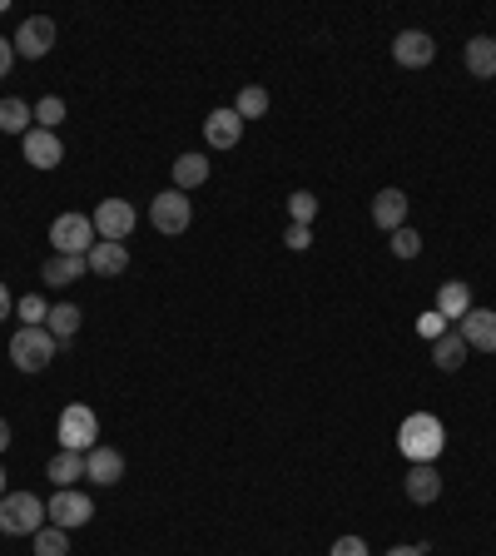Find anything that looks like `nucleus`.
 Here are the masks:
<instances>
[{"label": "nucleus", "instance_id": "obj_1", "mask_svg": "<svg viewBox=\"0 0 496 556\" xmlns=\"http://www.w3.org/2000/svg\"><path fill=\"white\" fill-rule=\"evenodd\" d=\"M397 447H402L407 462H437L442 447H447V427L432 413H412L397 427Z\"/></svg>", "mask_w": 496, "mask_h": 556}, {"label": "nucleus", "instance_id": "obj_2", "mask_svg": "<svg viewBox=\"0 0 496 556\" xmlns=\"http://www.w3.org/2000/svg\"><path fill=\"white\" fill-rule=\"evenodd\" d=\"M55 353H60V338H55L50 328H15V338H10V363H15L20 373L50 368Z\"/></svg>", "mask_w": 496, "mask_h": 556}, {"label": "nucleus", "instance_id": "obj_3", "mask_svg": "<svg viewBox=\"0 0 496 556\" xmlns=\"http://www.w3.org/2000/svg\"><path fill=\"white\" fill-rule=\"evenodd\" d=\"M45 527V502L35 492H5L0 497V532L5 537H35Z\"/></svg>", "mask_w": 496, "mask_h": 556}, {"label": "nucleus", "instance_id": "obj_4", "mask_svg": "<svg viewBox=\"0 0 496 556\" xmlns=\"http://www.w3.org/2000/svg\"><path fill=\"white\" fill-rule=\"evenodd\" d=\"M50 244H55V254H90L95 244H100V234H95V219L90 214H60L55 224H50Z\"/></svg>", "mask_w": 496, "mask_h": 556}, {"label": "nucleus", "instance_id": "obj_5", "mask_svg": "<svg viewBox=\"0 0 496 556\" xmlns=\"http://www.w3.org/2000/svg\"><path fill=\"white\" fill-rule=\"evenodd\" d=\"M149 224L159 229V234H184L189 224H194V209H189V194H179V189H164V194H154L149 199Z\"/></svg>", "mask_w": 496, "mask_h": 556}, {"label": "nucleus", "instance_id": "obj_6", "mask_svg": "<svg viewBox=\"0 0 496 556\" xmlns=\"http://www.w3.org/2000/svg\"><path fill=\"white\" fill-rule=\"evenodd\" d=\"M95 437H100V417L90 413L85 403H70V408L60 413V447H65V452H90Z\"/></svg>", "mask_w": 496, "mask_h": 556}, {"label": "nucleus", "instance_id": "obj_7", "mask_svg": "<svg viewBox=\"0 0 496 556\" xmlns=\"http://www.w3.org/2000/svg\"><path fill=\"white\" fill-rule=\"evenodd\" d=\"M45 517H50V527H60V532H75V527H85V522L95 517V502H90L85 492H75V487H60V492L50 497Z\"/></svg>", "mask_w": 496, "mask_h": 556}, {"label": "nucleus", "instance_id": "obj_8", "mask_svg": "<svg viewBox=\"0 0 496 556\" xmlns=\"http://www.w3.org/2000/svg\"><path fill=\"white\" fill-rule=\"evenodd\" d=\"M90 219H95V234H100V239H110V244H124V239L134 234V224H139V214H134V204H129V199H105Z\"/></svg>", "mask_w": 496, "mask_h": 556}, {"label": "nucleus", "instance_id": "obj_9", "mask_svg": "<svg viewBox=\"0 0 496 556\" xmlns=\"http://www.w3.org/2000/svg\"><path fill=\"white\" fill-rule=\"evenodd\" d=\"M50 45H55V20L50 15L20 20V30H15V60H40V55H50Z\"/></svg>", "mask_w": 496, "mask_h": 556}, {"label": "nucleus", "instance_id": "obj_10", "mask_svg": "<svg viewBox=\"0 0 496 556\" xmlns=\"http://www.w3.org/2000/svg\"><path fill=\"white\" fill-rule=\"evenodd\" d=\"M392 60L407 65V70H422V65L437 60V40H432L427 30H402V35L392 40Z\"/></svg>", "mask_w": 496, "mask_h": 556}, {"label": "nucleus", "instance_id": "obj_11", "mask_svg": "<svg viewBox=\"0 0 496 556\" xmlns=\"http://www.w3.org/2000/svg\"><path fill=\"white\" fill-rule=\"evenodd\" d=\"M402 487H407V502L432 507V502L442 497V472H437L432 462H412V467H407V477H402Z\"/></svg>", "mask_w": 496, "mask_h": 556}, {"label": "nucleus", "instance_id": "obj_12", "mask_svg": "<svg viewBox=\"0 0 496 556\" xmlns=\"http://www.w3.org/2000/svg\"><path fill=\"white\" fill-rule=\"evenodd\" d=\"M85 477H90L95 487H115L124 477V452L120 447H90V452H85Z\"/></svg>", "mask_w": 496, "mask_h": 556}, {"label": "nucleus", "instance_id": "obj_13", "mask_svg": "<svg viewBox=\"0 0 496 556\" xmlns=\"http://www.w3.org/2000/svg\"><path fill=\"white\" fill-rule=\"evenodd\" d=\"M20 149H25V159H30L35 169H55V164L65 159V144H60V135H55V130H40V125L20 139Z\"/></svg>", "mask_w": 496, "mask_h": 556}, {"label": "nucleus", "instance_id": "obj_14", "mask_svg": "<svg viewBox=\"0 0 496 556\" xmlns=\"http://www.w3.org/2000/svg\"><path fill=\"white\" fill-rule=\"evenodd\" d=\"M457 323H462L457 333H462V343H467V348L496 353V313H492V308H472V313H467V318H457Z\"/></svg>", "mask_w": 496, "mask_h": 556}, {"label": "nucleus", "instance_id": "obj_15", "mask_svg": "<svg viewBox=\"0 0 496 556\" xmlns=\"http://www.w3.org/2000/svg\"><path fill=\"white\" fill-rule=\"evenodd\" d=\"M407 204H412V199H407L402 189H377V199H372V224L387 229V234L402 229V224H407Z\"/></svg>", "mask_w": 496, "mask_h": 556}, {"label": "nucleus", "instance_id": "obj_16", "mask_svg": "<svg viewBox=\"0 0 496 556\" xmlns=\"http://www.w3.org/2000/svg\"><path fill=\"white\" fill-rule=\"evenodd\" d=\"M204 139H209V149H234V144L244 139V120L234 115V105H229V110H214V115L204 120Z\"/></svg>", "mask_w": 496, "mask_h": 556}, {"label": "nucleus", "instance_id": "obj_17", "mask_svg": "<svg viewBox=\"0 0 496 556\" xmlns=\"http://www.w3.org/2000/svg\"><path fill=\"white\" fill-rule=\"evenodd\" d=\"M90 274V259L85 254H50L45 259V269H40V278L50 283V288H65V283H75V278Z\"/></svg>", "mask_w": 496, "mask_h": 556}, {"label": "nucleus", "instance_id": "obj_18", "mask_svg": "<svg viewBox=\"0 0 496 556\" xmlns=\"http://www.w3.org/2000/svg\"><path fill=\"white\" fill-rule=\"evenodd\" d=\"M85 259H90V274H100V278H115L129 269V249H124V244H110V239H100Z\"/></svg>", "mask_w": 496, "mask_h": 556}, {"label": "nucleus", "instance_id": "obj_19", "mask_svg": "<svg viewBox=\"0 0 496 556\" xmlns=\"http://www.w3.org/2000/svg\"><path fill=\"white\" fill-rule=\"evenodd\" d=\"M437 313H442V318H467V313H472V288H467L462 278H447V283L437 288Z\"/></svg>", "mask_w": 496, "mask_h": 556}, {"label": "nucleus", "instance_id": "obj_20", "mask_svg": "<svg viewBox=\"0 0 496 556\" xmlns=\"http://www.w3.org/2000/svg\"><path fill=\"white\" fill-rule=\"evenodd\" d=\"M467 70L477 80H496V40L492 35H472L467 40Z\"/></svg>", "mask_w": 496, "mask_h": 556}, {"label": "nucleus", "instance_id": "obj_21", "mask_svg": "<svg viewBox=\"0 0 496 556\" xmlns=\"http://www.w3.org/2000/svg\"><path fill=\"white\" fill-rule=\"evenodd\" d=\"M204 179H209V154H179V159H174V189H179V194L199 189Z\"/></svg>", "mask_w": 496, "mask_h": 556}, {"label": "nucleus", "instance_id": "obj_22", "mask_svg": "<svg viewBox=\"0 0 496 556\" xmlns=\"http://www.w3.org/2000/svg\"><path fill=\"white\" fill-rule=\"evenodd\" d=\"M432 363H437L442 373H457V368L467 363V343H462V333H442V338H432Z\"/></svg>", "mask_w": 496, "mask_h": 556}, {"label": "nucleus", "instance_id": "obj_23", "mask_svg": "<svg viewBox=\"0 0 496 556\" xmlns=\"http://www.w3.org/2000/svg\"><path fill=\"white\" fill-rule=\"evenodd\" d=\"M80 477H85V452H65V447H60V452L50 457V482H55V487H75Z\"/></svg>", "mask_w": 496, "mask_h": 556}, {"label": "nucleus", "instance_id": "obj_24", "mask_svg": "<svg viewBox=\"0 0 496 556\" xmlns=\"http://www.w3.org/2000/svg\"><path fill=\"white\" fill-rule=\"evenodd\" d=\"M30 120H35V110H30V105H25V100H15V95H10V100H0V130H5V135H30Z\"/></svg>", "mask_w": 496, "mask_h": 556}, {"label": "nucleus", "instance_id": "obj_25", "mask_svg": "<svg viewBox=\"0 0 496 556\" xmlns=\"http://www.w3.org/2000/svg\"><path fill=\"white\" fill-rule=\"evenodd\" d=\"M45 328H50V333L60 338V348H65V343L80 333V308H75V303H55L50 318H45Z\"/></svg>", "mask_w": 496, "mask_h": 556}, {"label": "nucleus", "instance_id": "obj_26", "mask_svg": "<svg viewBox=\"0 0 496 556\" xmlns=\"http://www.w3.org/2000/svg\"><path fill=\"white\" fill-rule=\"evenodd\" d=\"M234 115H239V120H263V115H268V90H263V85H244V90H239V100H234Z\"/></svg>", "mask_w": 496, "mask_h": 556}, {"label": "nucleus", "instance_id": "obj_27", "mask_svg": "<svg viewBox=\"0 0 496 556\" xmlns=\"http://www.w3.org/2000/svg\"><path fill=\"white\" fill-rule=\"evenodd\" d=\"M15 313H20V328H45V318H50V303H45L40 293H25V298L15 303Z\"/></svg>", "mask_w": 496, "mask_h": 556}, {"label": "nucleus", "instance_id": "obj_28", "mask_svg": "<svg viewBox=\"0 0 496 556\" xmlns=\"http://www.w3.org/2000/svg\"><path fill=\"white\" fill-rule=\"evenodd\" d=\"M35 556H70V532L40 527V532H35Z\"/></svg>", "mask_w": 496, "mask_h": 556}, {"label": "nucleus", "instance_id": "obj_29", "mask_svg": "<svg viewBox=\"0 0 496 556\" xmlns=\"http://www.w3.org/2000/svg\"><path fill=\"white\" fill-rule=\"evenodd\" d=\"M313 219H318V194L298 189V194L288 199V224H313Z\"/></svg>", "mask_w": 496, "mask_h": 556}, {"label": "nucleus", "instance_id": "obj_30", "mask_svg": "<svg viewBox=\"0 0 496 556\" xmlns=\"http://www.w3.org/2000/svg\"><path fill=\"white\" fill-rule=\"evenodd\" d=\"M387 244H392V254H397V259H417V254H422V234H417V229H407V224H402V229H392V239H387Z\"/></svg>", "mask_w": 496, "mask_h": 556}, {"label": "nucleus", "instance_id": "obj_31", "mask_svg": "<svg viewBox=\"0 0 496 556\" xmlns=\"http://www.w3.org/2000/svg\"><path fill=\"white\" fill-rule=\"evenodd\" d=\"M35 120H40V130H55V125L65 120V100H60V95H45V100L35 105Z\"/></svg>", "mask_w": 496, "mask_h": 556}, {"label": "nucleus", "instance_id": "obj_32", "mask_svg": "<svg viewBox=\"0 0 496 556\" xmlns=\"http://www.w3.org/2000/svg\"><path fill=\"white\" fill-rule=\"evenodd\" d=\"M328 556H372V552H368L363 537H338V542L328 547Z\"/></svg>", "mask_w": 496, "mask_h": 556}, {"label": "nucleus", "instance_id": "obj_33", "mask_svg": "<svg viewBox=\"0 0 496 556\" xmlns=\"http://www.w3.org/2000/svg\"><path fill=\"white\" fill-rule=\"evenodd\" d=\"M283 239H288V249H293V254H303V249L313 244V229H308V224H288V234H283Z\"/></svg>", "mask_w": 496, "mask_h": 556}, {"label": "nucleus", "instance_id": "obj_34", "mask_svg": "<svg viewBox=\"0 0 496 556\" xmlns=\"http://www.w3.org/2000/svg\"><path fill=\"white\" fill-rule=\"evenodd\" d=\"M10 65H15V40H5V35H0V80L10 75Z\"/></svg>", "mask_w": 496, "mask_h": 556}, {"label": "nucleus", "instance_id": "obj_35", "mask_svg": "<svg viewBox=\"0 0 496 556\" xmlns=\"http://www.w3.org/2000/svg\"><path fill=\"white\" fill-rule=\"evenodd\" d=\"M422 333H427V338H442V313H437V308L422 313Z\"/></svg>", "mask_w": 496, "mask_h": 556}, {"label": "nucleus", "instance_id": "obj_36", "mask_svg": "<svg viewBox=\"0 0 496 556\" xmlns=\"http://www.w3.org/2000/svg\"><path fill=\"white\" fill-rule=\"evenodd\" d=\"M5 318H10V288L0 283V323H5Z\"/></svg>", "mask_w": 496, "mask_h": 556}, {"label": "nucleus", "instance_id": "obj_37", "mask_svg": "<svg viewBox=\"0 0 496 556\" xmlns=\"http://www.w3.org/2000/svg\"><path fill=\"white\" fill-rule=\"evenodd\" d=\"M387 556H427V552H422V547H392Z\"/></svg>", "mask_w": 496, "mask_h": 556}, {"label": "nucleus", "instance_id": "obj_38", "mask_svg": "<svg viewBox=\"0 0 496 556\" xmlns=\"http://www.w3.org/2000/svg\"><path fill=\"white\" fill-rule=\"evenodd\" d=\"M5 447H10V422L0 417V452H5Z\"/></svg>", "mask_w": 496, "mask_h": 556}, {"label": "nucleus", "instance_id": "obj_39", "mask_svg": "<svg viewBox=\"0 0 496 556\" xmlns=\"http://www.w3.org/2000/svg\"><path fill=\"white\" fill-rule=\"evenodd\" d=\"M0 497H5V472H0Z\"/></svg>", "mask_w": 496, "mask_h": 556}]
</instances>
